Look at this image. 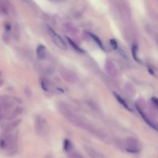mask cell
I'll list each match as a JSON object with an SVG mask.
<instances>
[{
	"mask_svg": "<svg viewBox=\"0 0 158 158\" xmlns=\"http://www.w3.org/2000/svg\"><path fill=\"white\" fill-rule=\"evenodd\" d=\"M113 95H114V96L115 99H116V100L122 105L123 107H124L126 109H127L130 111H132V109H130V108L129 107L128 104L127 103V101H126L124 99V98H123L122 96L119 95V94H117V93H115V92L113 93Z\"/></svg>",
	"mask_w": 158,
	"mask_h": 158,
	"instance_id": "cell-8",
	"label": "cell"
},
{
	"mask_svg": "<svg viewBox=\"0 0 158 158\" xmlns=\"http://www.w3.org/2000/svg\"><path fill=\"white\" fill-rule=\"evenodd\" d=\"M25 93L27 94V96H30L31 95V92H30V90L29 89H28V88H26V90H25Z\"/></svg>",
	"mask_w": 158,
	"mask_h": 158,
	"instance_id": "cell-21",
	"label": "cell"
},
{
	"mask_svg": "<svg viewBox=\"0 0 158 158\" xmlns=\"http://www.w3.org/2000/svg\"><path fill=\"white\" fill-rule=\"evenodd\" d=\"M35 132L38 135L45 136L47 135L48 130L47 122L44 117L41 115H38L35 118Z\"/></svg>",
	"mask_w": 158,
	"mask_h": 158,
	"instance_id": "cell-1",
	"label": "cell"
},
{
	"mask_svg": "<svg viewBox=\"0 0 158 158\" xmlns=\"http://www.w3.org/2000/svg\"><path fill=\"white\" fill-rule=\"evenodd\" d=\"M5 29L7 31H9L10 29H11V27H10V26L9 25V24H6Z\"/></svg>",
	"mask_w": 158,
	"mask_h": 158,
	"instance_id": "cell-23",
	"label": "cell"
},
{
	"mask_svg": "<svg viewBox=\"0 0 158 158\" xmlns=\"http://www.w3.org/2000/svg\"><path fill=\"white\" fill-rule=\"evenodd\" d=\"M21 123V119H16V120H13L11 122L9 123H7L3 127V129L5 132H10L13 129H14L16 127H18Z\"/></svg>",
	"mask_w": 158,
	"mask_h": 158,
	"instance_id": "cell-6",
	"label": "cell"
},
{
	"mask_svg": "<svg viewBox=\"0 0 158 158\" xmlns=\"http://www.w3.org/2000/svg\"><path fill=\"white\" fill-rule=\"evenodd\" d=\"M2 119H3V116H2V115L1 114H0V121H1L2 120Z\"/></svg>",
	"mask_w": 158,
	"mask_h": 158,
	"instance_id": "cell-26",
	"label": "cell"
},
{
	"mask_svg": "<svg viewBox=\"0 0 158 158\" xmlns=\"http://www.w3.org/2000/svg\"><path fill=\"white\" fill-rule=\"evenodd\" d=\"M23 111H24V109L22 107L16 106L14 108V109L13 110L12 115H14V116H16V115H20L21 114H22Z\"/></svg>",
	"mask_w": 158,
	"mask_h": 158,
	"instance_id": "cell-13",
	"label": "cell"
},
{
	"mask_svg": "<svg viewBox=\"0 0 158 158\" xmlns=\"http://www.w3.org/2000/svg\"><path fill=\"white\" fill-rule=\"evenodd\" d=\"M63 148H64V150L66 152H70L71 151H72L73 148L72 144L70 140L66 139L64 140V143H63Z\"/></svg>",
	"mask_w": 158,
	"mask_h": 158,
	"instance_id": "cell-10",
	"label": "cell"
},
{
	"mask_svg": "<svg viewBox=\"0 0 158 158\" xmlns=\"http://www.w3.org/2000/svg\"><path fill=\"white\" fill-rule=\"evenodd\" d=\"M135 106L136 109H137L140 115H142V118L144 119V121H145L146 124L149 125L151 127H152L155 130H157L156 125L154 124V123L150 120V119L148 117V116L147 115V114L145 113V112H144V110H143V109L141 108V106H140L138 104H135Z\"/></svg>",
	"mask_w": 158,
	"mask_h": 158,
	"instance_id": "cell-4",
	"label": "cell"
},
{
	"mask_svg": "<svg viewBox=\"0 0 158 158\" xmlns=\"http://www.w3.org/2000/svg\"><path fill=\"white\" fill-rule=\"evenodd\" d=\"M13 99L14 100L16 101H17V103H22V100H21L18 97H13Z\"/></svg>",
	"mask_w": 158,
	"mask_h": 158,
	"instance_id": "cell-22",
	"label": "cell"
},
{
	"mask_svg": "<svg viewBox=\"0 0 158 158\" xmlns=\"http://www.w3.org/2000/svg\"><path fill=\"white\" fill-rule=\"evenodd\" d=\"M120 52H121V54L122 55L123 57H124V58H126V55H125V53L124 52V51H123L122 50H120Z\"/></svg>",
	"mask_w": 158,
	"mask_h": 158,
	"instance_id": "cell-24",
	"label": "cell"
},
{
	"mask_svg": "<svg viewBox=\"0 0 158 158\" xmlns=\"http://www.w3.org/2000/svg\"><path fill=\"white\" fill-rule=\"evenodd\" d=\"M110 44H111V46L112 48V49H114V50H117V49H118L117 43L114 39L110 40Z\"/></svg>",
	"mask_w": 158,
	"mask_h": 158,
	"instance_id": "cell-18",
	"label": "cell"
},
{
	"mask_svg": "<svg viewBox=\"0 0 158 158\" xmlns=\"http://www.w3.org/2000/svg\"><path fill=\"white\" fill-rule=\"evenodd\" d=\"M10 97L9 95H7V94H5V95H2V96H0V101L1 102H5V101H9L10 100Z\"/></svg>",
	"mask_w": 158,
	"mask_h": 158,
	"instance_id": "cell-19",
	"label": "cell"
},
{
	"mask_svg": "<svg viewBox=\"0 0 158 158\" xmlns=\"http://www.w3.org/2000/svg\"><path fill=\"white\" fill-rule=\"evenodd\" d=\"M137 51H138V47L136 45H133L132 47V55L133 58H134L135 60L137 62H140V59L138 58L137 56Z\"/></svg>",
	"mask_w": 158,
	"mask_h": 158,
	"instance_id": "cell-14",
	"label": "cell"
},
{
	"mask_svg": "<svg viewBox=\"0 0 158 158\" xmlns=\"http://www.w3.org/2000/svg\"><path fill=\"white\" fill-rule=\"evenodd\" d=\"M3 83H4V80L0 79V87H1L3 85Z\"/></svg>",
	"mask_w": 158,
	"mask_h": 158,
	"instance_id": "cell-25",
	"label": "cell"
},
{
	"mask_svg": "<svg viewBox=\"0 0 158 158\" xmlns=\"http://www.w3.org/2000/svg\"><path fill=\"white\" fill-rule=\"evenodd\" d=\"M1 106H0V111H1Z\"/></svg>",
	"mask_w": 158,
	"mask_h": 158,
	"instance_id": "cell-28",
	"label": "cell"
},
{
	"mask_svg": "<svg viewBox=\"0 0 158 158\" xmlns=\"http://www.w3.org/2000/svg\"><path fill=\"white\" fill-rule=\"evenodd\" d=\"M1 74H2V72H1V70H0V77H1Z\"/></svg>",
	"mask_w": 158,
	"mask_h": 158,
	"instance_id": "cell-27",
	"label": "cell"
},
{
	"mask_svg": "<svg viewBox=\"0 0 158 158\" xmlns=\"http://www.w3.org/2000/svg\"><path fill=\"white\" fill-rule=\"evenodd\" d=\"M37 56L38 60L42 61L46 58L47 49L43 45H39L37 48Z\"/></svg>",
	"mask_w": 158,
	"mask_h": 158,
	"instance_id": "cell-7",
	"label": "cell"
},
{
	"mask_svg": "<svg viewBox=\"0 0 158 158\" xmlns=\"http://www.w3.org/2000/svg\"><path fill=\"white\" fill-rule=\"evenodd\" d=\"M14 104L15 103L10 100L9 101H5V102H1L0 103V106H1V109H3V110L8 111L10 109H12L13 106H14Z\"/></svg>",
	"mask_w": 158,
	"mask_h": 158,
	"instance_id": "cell-9",
	"label": "cell"
},
{
	"mask_svg": "<svg viewBox=\"0 0 158 158\" xmlns=\"http://www.w3.org/2000/svg\"><path fill=\"white\" fill-rule=\"evenodd\" d=\"M47 30L48 31L49 33L51 35V37L52 38V40H53L54 43L55 45L57 46L58 48L62 49L63 50H67V45L64 43V41H63V40L61 38V37L56 33L55 31L53 30V29H52L50 26H47Z\"/></svg>",
	"mask_w": 158,
	"mask_h": 158,
	"instance_id": "cell-3",
	"label": "cell"
},
{
	"mask_svg": "<svg viewBox=\"0 0 158 158\" xmlns=\"http://www.w3.org/2000/svg\"><path fill=\"white\" fill-rule=\"evenodd\" d=\"M125 149L128 153H137L141 149V144L135 137L129 136L125 140Z\"/></svg>",
	"mask_w": 158,
	"mask_h": 158,
	"instance_id": "cell-2",
	"label": "cell"
},
{
	"mask_svg": "<svg viewBox=\"0 0 158 158\" xmlns=\"http://www.w3.org/2000/svg\"><path fill=\"white\" fill-rule=\"evenodd\" d=\"M67 39H68V41H69V43H70V45H71V46L75 49V50H76L77 51H78L79 52H83L84 51L82 50V49L80 48L79 47H78V45H76V43H75L74 42H73L71 38H69L68 37H67Z\"/></svg>",
	"mask_w": 158,
	"mask_h": 158,
	"instance_id": "cell-15",
	"label": "cell"
},
{
	"mask_svg": "<svg viewBox=\"0 0 158 158\" xmlns=\"http://www.w3.org/2000/svg\"><path fill=\"white\" fill-rule=\"evenodd\" d=\"M151 101L152 103L154 104L156 108H157V99L155 97H152L151 98Z\"/></svg>",
	"mask_w": 158,
	"mask_h": 158,
	"instance_id": "cell-20",
	"label": "cell"
},
{
	"mask_svg": "<svg viewBox=\"0 0 158 158\" xmlns=\"http://www.w3.org/2000/svg\"><path fill=\"white\" fill-rule=\"evenodd\" d=\"M84 148H85L86 152L89 154L90 158H104L102 154L94 148H92V147L85 146Z\"/></svg>",
	"mask_w": 158,
	"mask_h": 158,
	"instance_id": "cell-5",
	"label": "cell"
},
{
	"mask_svg": "<svg viewBox=\"0 0 158 158\" xmlns=\"http://www.w3.org/2000/svg\"><path fill=\"white\" fill-rule=\"evenodd\" d=\"M8 144L7 143L4 139L0 138V148L1 149H6L7 147H8Z\"/></svg>",
	"mask_w": 158,
	"mask_h": 158,
	"instance_id": "cell-17",
	"label": "cell"
},
{
	"mask_svg": "<svg viewBox=\"0 0 158 158\" xmlns=\"http://www.w3.org/2000/svg\"><path fill=\"white\" fill-rule=\"evenodd\" d=\"M89 35L91 37V38H92V39L93 40V41H94L96 42V43L99 46L101 49H102L103 50H104V48L103 47V45L102 43V42H101V40L99 38H98L97 36H96L95 35H94L93 33H89Z\"/></svg>",
	"mask_w": 158,
	"mask_h": 158,
	"instance_id": "cell-12",
	"label": "cell"
},
{
	"mask_svg": "<svg viewBox=\"0 0 158 158\" xmlns=\"http://www.w3.org/2000/svg\"><path fill=\"white\" fill-rule=\"evenodd\" d=\"M40 85L41 87L45 92H48L50 90V83L48 82V80L45 79H41L40 80Z\"/></svg>",
	"mask_w": 158,
	"mask_h": 158,
	"instance_id": "cell-11",
	"label": "cell"
},
{
	"mask_svg": "<svg viewBox=\"0 0 158 158\" xmlns=\"http://www.w3.org/2000/svg\"><path fill=\"white\" fill-rule=\"evenodd\" d=\"M68 158H84L81 154L77 151H70L68 154Z\"/></svg>",
	"mask_w": 158,
	"mask_h": 158,
	"instance_id": "cell-16",
	"label": "cell"
}]
</instances>
